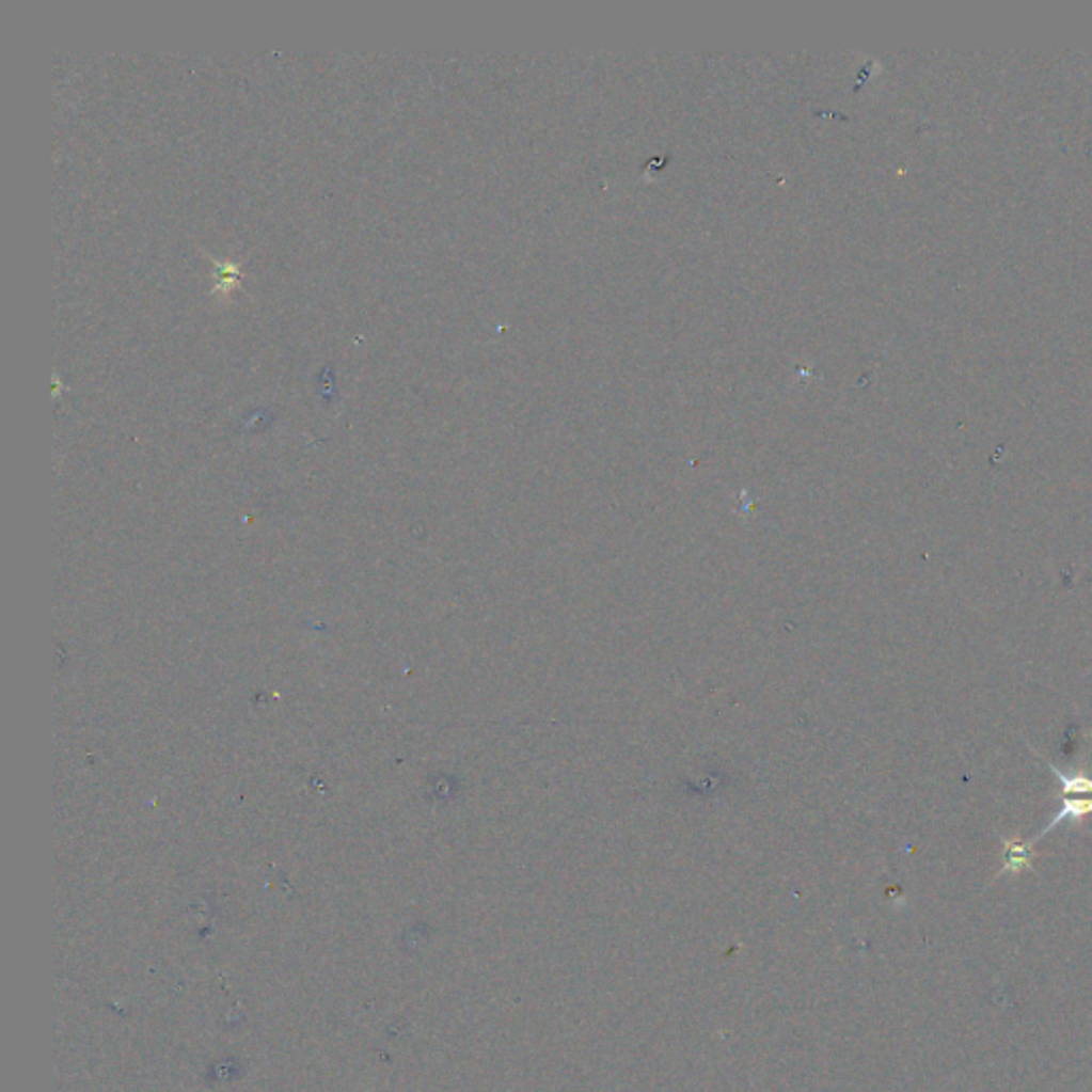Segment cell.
Returning a JSON list of instances; mask_svg holds the SVG:
<instances>
[{"mask_svg":"<svg viewBox=\"0 0 1092 1092\" xmlns=\"http://www.w3.org/2000/svg\"><path fill=\"white\" fill-rule=\"evenodd\" d=\"M1046 764L1061 786V796H1092V775H1089L1087 769L1063 771L1050 760H1046Z\"/></svg>","mask_w":1092,"mask_h":1092,"instance_id":"2","label":"cell"},{"mask_svg":"<svg viewBox=\"0 0 1092 1092\" xmlns=\"http://www.w3.org/2000/svg\"><path fill=\"white\" fill-rule=\"evenodd\" d=\"M1089 816H1092V796H1063V805H1061V809L1055 813V818L1050 820V824H1048L1042 833H1038V835L1033 837V841H1031V843L1035 845L1040 839H1044L1046 835H1050V833H1053V830H1055L1061 822H1067V820H1070V822L1082 824V822H1085V818H1089Z\"/></svg>","mask_w":1092,"mask_h":1092,"instance_id":"1","label":"cell"},{"mask_svg":"<svg viewBox=\"0 0 1092 1092\" xmlns=\"http://www.w3.org/2000/svg\"><path fill=\"white\" fill-rule=\"evenodd\" d=\"M1003 845H1006V865H1003L1001 875H1006V873L1018 875V873H1023L1025 869L1031 867V862L1035 858L1031 841L1003 839Z\"/></svg>","mask_w":1092,"mask_h":1092,"instance_id":"3","label":"cell"}]
</instances>
